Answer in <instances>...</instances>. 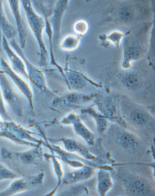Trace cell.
<instances>
[{"label": "cell", "instance_id": "1", "mask_svg": "<svg viewBox=\"0 0 155 196\" xmlns=\"http://www.w3.org/2000/svg\"><path fill=\"white\" fill-rule=\"evenodd\" d=\"M0 85L5 103L13 113L19 117L23 115V103L21 95L9 77L0 70Z\"/></svg>", "mask_w": 155, "mask_h": 196}, {"label": "cell", "instance_id": "2", "mask_svg": "<svg viewBox=\"0 0 155 196\" xmlns=\"http://www.w3.org/2000/svg\"><path fill=\"white\" fill-rule=\"evenodd\" d=\"M2 70L15 84L19 91L31 102V94L29 85L22 76L14 71L10 65L3 58L0 59Z\"/></svg>", "mask_w": 155, "mask_h": 196}, {"label": "cell", "instance_id": "3", "mask_svg": "<svg viewBox=\"0 0 155 196\" xmlns=\"http://www.w3.org/2000/svg\"><path fill=\"white\" fill-rule=\"evenodd\" d=\"M3 48L11 63L13 70L22 77L28 78V75L25 63L22 58L13 50L4 35L2 39Z\"/></svg>", "mask_w": 155, "mask_h": 196}, {"label": "cell", "instance_id": "4", "mask_svg": "<svg viewBox=\"0 0 155 196\" xmlns=\"http://www.w3.org/2000/svg\"><path fill=\"white\" fill-rule=\"evenodd\" d=\"M124 184L126 190L131 194L148 195L151 191L148 182L140 178H128L124 180Z\"/></svg>", "mask_w": 155, "mask_h": 196}, {"label": "cell", "instance_id": "5", "mask_svg": "<svg viewBox=\"0 0 155 196\" xmlns=\"http://www.w3.org/2000/svg\"><path fill=\"white\" fill-rule=\"evenodd\" d=\"M8 2L15 20L20 46L21 48H23L25 45L26 33L25 24L20 12V2L18 0H9Z\"/></svg>", "mask_w": 155, "mask_h": 196}, {"label": "cell", "instance_id": "6", "mask_svg": "<svg viewBox=\"0 0 155 196\" xmlns=\"http://www.w3.org/2000/svg\"><path fill=\"white\" fill-rule=\"evenodd\" d=\"M0 29L6 38L8 40L12 39L18 33L17 30L9 23L6 17L3 9L2 2L0 0Z\"/></svg>", "mask_w": 155, "mask_h": 196}, {"label": "cell", "instance_id": "7", "mask_svg": "<svg viewBox=\"0 0 155 196\" xmlns=\"http://www.w3.org/2000/svg\"><path fill=\"white\" fill-rule=\"evenodd\" d=\"M27 181L24 178L17 179L5 189L0 192V196H9L21 192L27 188Z\"/></svg>", "mask_w": 155, "mask_h": 196}, {"label": "cell", "instance_id": "8", "mask_svg": "<svg viewBox=\"0 0 155 196\" xmlns=\"http://www.w3.org/2000/svg\"><path fill=\"white\" fill-rule=\"evenodd\" d=\"M130 119L134 124L141 125L148 122V116L144 112L139 109H136L131 113Z\"/></svg>", "mask_w": 155, "mask_h": 196}, {"label": "cell", "instance_id": "9", "mask_svg": "<svg viewBox=\"0 0 155 196\" xmlns=\"http://www.w3.org/2000/svg\"><path fill=\"white\" fill-rule=\"evenodd\" d=\"M0 131V137L7 139L19 145L27 144L26 142L19 138L16 134L9 129L3 127Z\"/></svg>", "mask_w": 155, "mask_h": 196}, {"label": "cell", "instance_id": "10", "mask_svg": "<svg viewBox=\"0 0 155 196\" xmlns=\"http://www.w3.org/2000/svg\"><path fill=\"white\" fill-rule=\"evenodd\" d=\"M118 139L120 144L124 148L131 149L134 147L136 145L134 137L127 133L120 134Z\"/></svg>", "mask_w": 155, "mask_h": 196}, {"label": "cell", "instance_id": "11", "mask_svg": "<svg viewBox=\"0 0 155 196\" xmlns=\"http://www.w3.org/2000/svg\"><path fill=\"white\" fill-rule=\"evenodd\" d=\"M18 177L16 173L0 162V181L14 179Z\"/></svg>", "mask_w": 155, "mask_h": 196}, {"label": "cell", "instance_id": "12", "mask_svg": "<svg viewBox=\"0 0 155 196\" xmlns=\"http://www.w3.org/2000/svg\"><path fill=\"white\" fill-rule=\"evenodd\" d=\"M124 84L129 88L135 89L140 85V82L138 77L135 74L129 75L124 77L123 81Z\"/></svg>", "mask_w": 155, "mask_h": 196}, {"label": "cell", "instance_id": "13", "mask_svg": "<svg viewBox=\"0 0 155 196\" xmlns=\"http://www.w3.org/2000/svg\"><path fill=\"white\" fill-rule=\"evenodd\" d=\"M0 115L3 119L6 121H12L9 115L4 100L0 85Z\"/></svg>", "mask_w": 155, "mask_h": 196}, {"label": "cell", "instance_id": "14", "mask_svg": "<svg viewBox=\"0 0 155 196\" xmlns=\"http://www.w3.org/2000/svg\"><path fill=\"white\" fill-rule=\"evenodd\" d=\"M101 177L99 180V188L101 191H102L104 193L110 185V178L107 175L104 176V175Z\"/></svg>", "mask_w": 155, "mask_h": 196}, {"label": "cell", "instance_id": "15", "mask_svg": "<svg viewBox=\"0 0 155 196\" xmlns=\"http://www.w3.org/2000/svg\"><path fill=\"white\" fill-rule=\"evenodd\" d=\"M127 53V56L129 58H135L138 55V52L133 49L130 50Z\"/></svg>", "mask_w": 155, "mask_h": 196}]
</instances>
